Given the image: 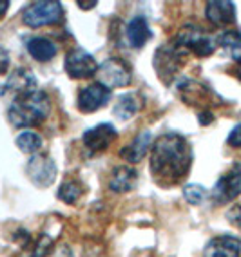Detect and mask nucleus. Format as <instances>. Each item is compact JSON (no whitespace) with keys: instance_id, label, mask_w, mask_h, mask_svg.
<instances>
[{"instance_id":"nucleus-1","label":"nucleus","mask_w":241,"mask_h":257,"mask_svg":"<svg viewBox=\"0 0 241 257\" xmlns=\"http://www.w3.org/2000/svg\"><path fill=\"white\" fill-rule=\"evenodd\" d=\"M192 149L181 134H162L151 149V172L160 183H176L189 174Z\"/></svg>"},{"instance_id":"nucleus-2","label":"nucleus","mask_w":241,"mask_h":257,"mask_svg":"<svg viewBox=\"0 0 241 257\" xmlns=\"http://www.w3.org/2000/svg\"><path fill=\"white\" fill-rule=\"evenodd\" d=\"M51 112V101L47 98L46 92L35 91L24 96L15 98L13 103L10 105V112L8 118L15 127L28 128V127H37Z\"/></svg>"},{"instance_id":"nucleus-3","label":"nucleus","mask_w":241,"mask_h":257,"mask_svg":"<svg viewBox=\"0 0 241 257\" xmlns=\"http://www.w3.org/2000/svg\"><path fill=\"white\" fill-rule=\"evenodd\" d=\"M218 46V40L209 35L207 31H203L201 28L198 26H185V28L181 29L178 33L176 40H174V47H176L180 53L183 51H190V53H194L198 56H209L214 53Z\"/></svg>"},{"instance_id":"nucleus-4","label":"nucleus","mask_w":241,"mask_h":257,"mask_svg":"<svg viewBox=\"0 0 241 257\" xmlns=\"http://www.w3.org/2000/svg\"><path fill=\"white\" fill-rule=\"evenodd\" d=\"M64 17L62 4L56 0H37L26 6L22 11V20L29 28H40V26H49V24L60 22Z\"/></svg>"},{"instance_id":"nucleus-5","label":"nucleus","mask_w":241,"mask_h":257,"mask_svg":"<svg viewBox=\"0 0 241 257\" xmlns=\"http://www.w3.org/2000/svg\"><path fill=\"white\" fill-rule=\"evenodd\" d=\"M96 78H98V83L103 85V87H107L109 91H111V89H120V87L129 85L131 69L124 60L109 58L98 67Z\"/></svg>"},{"instance_id":"nucleus-6","label":"nucleus","mask_w":241,"mask_h":257,"mask_svg":"<svg viewBox=\"0 0 241 257\" xmlns=\"http://www.w3.org/2000/svg\"><path fill=\"white\" fill-rule=\"evenodd\" d=\"M65 73L67 76L74 80H84V78H93L98 73V62L91 53L84 49H73L65 55L64 62Z\"/></svg>"},{"instance_id":"nucleus-7","label":"nucleus","mask_w":241,"mask_h":257,"mask_svg":"<svg viewBox=\"0 0 241 257\" xmlns=\"http://www.w3.org/2000/svg\"><path fill=\"white\" fill-rule=\"evenodd\" d=\"M56 172H58L56 163L47 154L31 156V160L28 161V169H26V174L31 179V183L40 188L51 187L56 179Z\"/></svg>"},{"instance_id":"nucleus-8","label":"nucleus","mask_w":241,"mask_h":257,"mask_svg":"<svg viewBox=\"0 0 241 257\" xmlns=\"http://www.w3.org/2000/svg\"><path fill=\"white\" fill-rule=\"evenodd\" d=\"M241 196V165H234L227 174L218 179L212 188V199L216 205H225Z\"/></svg>"},{"instance_id":"nucleus-9","label":"nucleus","mask_w":241,"mask_h":257,"mask_svg":"<svg viewBox=\"0 0 241 257\" xmlns=\"http://www.w3.org/2000/svg\"><path fill=\"white\" fill-rule=\"evenodd\" d=\"M118 136V131L114 128V125L111 123H98L96 127L85 131L82 140H84V145L87 147L89 152H103L109 145L112 143V140Z\"/></svg>"},{"instance_id":"nucleus-10","label":"nucleus","mask_w":241,"mask_h":257,"mask_svg":"<svg viewBox=\"0 0 241 257\" xmlns=\"http://www.w3.org/2000/svg\"><path fill=\"white\" fill-rule=\"evenodd\" d=\"M109 100H111V91L96 82L78 92V109L82 112H94L105 107Z\"/></svg>"},{"instance_id":"nucleus-11","label":"nucleus","mask_w":241,"mask_h":257,"mask_svg":"<svg viewBox=\"0 0 241 257\" xmlns=\"http://www.w3.org/2000/svg\"><path fill=\"white\" fill-rule=\"evenodd\" d=\"M11 92L13 94V100L19 96H24V94H29V92L37 91V78L35 74L28 69H15L13 74H11L8 82L4 83V87L0 89V92Z\"/></svg>"},{"instance_id":"nucleus-12","label":"nucleus","mask_w":241,"mask_h":257,"mask_svg":"<svg viewBox=\"0 0 241 257\" xmlns=\"http://www.w3.org/2000/svg\"><path fill=\"white\" fill-rule=\"evenodd\" d=\"M180 55L181 53L174 47V44H171V46H163L156 53V56H154L156 74L165 83L171 82V76L174 74V71L178 67V62H180Z\"/></svg>"},{"instance_id":"nucleus-13","label":"nucleus","mask_w":241,"mask_h":257,"mask_svg":"<svg viewBox=\"0 0 241 257\" xmlns=\"http://www.w3.org/2000/svg\"><path fill=\"white\" fill-rule=\"evenodd\" d=\"M205 253L209 257H239L241 241L234 235H219L209 241Z\"/></svg>"},{"instance_id":"nucleus-14","label":"nucleus","mask_w":241,"mask_h":257,"mask_svg":"<svg viewBox=\"0 0 241 257\" xmlns=\"http://www.w3.org/2000/svg\"><path fill=\"white\" fill-rule=\"evenodd\" d=\"M153 37V31L149 28L147 20L144 17H135L131 19L126 26V40L131 47L142 49Z\"/></svg>"},{"instance_id":"nucleus-15","label":"nucleus","mask_w":241,"mask_h":257,"mask_svg":"<svg viewBox=\"0 0 241 257\" xmlns=\"http://www.w3.org/2000/svg\"><path fill=\"white\" fill-rule=\"evenodd\" d=\"M205 15L216 26H225L236 20V6L228 0H212L205 6Z\"/></svg>"},{"instance_id":"nucleus-16","label":"nucleus","mask_w":241,"mask_h":257,"mask_svg":"<svg viewBox=\"0 0 241 257\" xmlns=\"http://www.w3.org/2000/svg\"><path fill=\"white\" fill-rule=\"evenodd\" d=\"M151 143H153V134L149 133V131H144V133L136 134L135 140L129 145L122 149L120 156L126 161H129V163H138V161L144 160V156L151 149Z\"/></svg>"},{"instance_id":"nucleus-17","label":"nucleus","mask_w":241,"mask_h":257,"mask_svg":"<svg viewBox=\"0 0 241 257\" xmlns=\"http://www.w3.org/2000/svg\"><path fill=\"white\" fill-rule=\"evenodd\" d=\"M142 98L136 94V92H127V94H122V96L116 98L114 101V109H112V114L116 116L122 121H127V119L135 118L138 114V110L142 109Z\"/></svg>"},{"instance_id":"nucleus-18","label":"nucleus","mask_w":241,"mask_h":257,"mask_svg":"<svg viewBox=\"0 0 241 257\" xmlns=\"http://www.w3.org/2000/svg\"><path fill=\"white\" fill-rule=\"evenodd\" d=\"M28 53L37 60V62H49L56 56V46L46 37H31L26 42Z\"/></svg>"},{"instance_id":"nucleus-19","label":"nucleus","mask_w":241,"mask_h":257,"mask_svg":"<svg viewBox=\"0 0 241 257\" xmlns=\"http://www.w3.org/2000/svg\"><path fill=\"white\" fill-rule=\"evenodd\" d=\"M136 179H138V172H136L135 169H131V167H118V169H114V172H112L109 187H111V190H114V192H120V194L129 192V190L135 188Z\"/></svg>"},{"instance_id":"nucleus-20","label":"nucleus","mask_w":241,"mask_h":257,"mask_svg":"<svg viewBox=\"0 0 241 257\" xmlns=\"http://www.w3.org/2000/svg\"><path fill=\"white\" fill-rule=\"evenodd\" d=\"M15 143H17V147H19L24 154H31V156H35L37 152L42 151V145H44L42 136L37 133H33V131H24V133H20L19 136H17V140H15Z\"/></svg>"},{"instance_id":"nucleus-21","label":"nucleus","mask_w":241,"mask_h":257,"mask_svg":"<svg viewBox=\"0 0 241 257\" xmlns=\"http://www.w3.org/2000/svg\"><path fill=\"white\" fill-rule=\"evenodd\" d=\"M218 44L227 51L230 58L237 64H241V33L237 31H225L219 37Z\"/></svg>"},{"instance_id":"nucleus-22","label":"nucleus","mask_w":241,"mask_h":257,"mask_svg":"<svg viewBox=\"0 0 241 257\" xmlns=\"http://www.w3.org/2000/svg\"><path fill=\"white\" fill-rule=\"evenodd\" d=\"M82 194H84V187L78 181H73V179L71 181L65 179L64 183L60 185V188H58V198L64 203H67V205H74Z\"/></svg>"},{"instance_id":"nucleus-23","label":"nucleus","mask_w":241,"mask_h":257,"mask_svg":"<svg viewBox=\"0 0 241 257\" xmlns=\"http://www.w3.org/2000/svg\"><path fill=\"white\" fill-rule=\"evenodd\" d=\"M183 198L190 205H201V203H205V199L209 198V194H207V190L201 185L189 183L183 187Z\"/></svg>"},{"instance_id":"nucleus-24","label":"nucleus","mask_w":241,"mask_h":257,"mask_svg":"<svg viewBox=\"0 0 241 257\" xmlns=\"http://www.w3.org/2000/svg\"><path fill=\"white\" fill-rule=\"evenodd\" d=\"M227 142H228V145H232V147L241 149V123L232 128L230 134H228Z\"/></svg>"},{"instance_id":"nucleus-25","label":"nucleus","mask_w":241,"mask_h":257,"mask_svg":"<svg viewBox=\"0 0 241 257\" xmlns=\"http://www.w3.org/2000/svg\"><path fill=\"white\" fill-rule=\"evenodd\" d=\"M227 219L230 223H234L236 226H241V205H236V207H232L227 214Z\"/></svg>"},{"instance_id":"nucleus-26","label":"nucleus","mask_w":241,"mask_h":257,"mask_svg":"<svg viewBox=\"0 0 241 257\" xmlns=\"http://www.w3.org/2000/svg\"><path fill=\"white\" fill-rule=\"evenodd\" d=\"M8 71H10V55L0 46V74H6Z\"/></svg>"},{"instance_id":"nucleus-27","label":"nucleus","mask_w":241,"mask_h":257,"mask_svg":"<svg viewBox=\"0 0 241 257\" xmlns=\"http://www.w3.org/2000/svg\"><path fill=\"white\" fill-rule=\"evenodd\" d=\"M51 257H73V252H71L67 246H60L55 253H53Z\"/></svg>"},{"instance_id":"nucleus-28","label":"nucleus","mask_w":241,"mask_h":257,"mask_svg":"<svg viewBox=\"0 0 241 257\" xmlns=\"http://www.w3.org/2000/svg\"><path fill=\"white\" fill-rule=\"evenodd\" d=\"M210 121H212V114H210L209 110H203V112L199 114V123L207 125V123H210Z\"/></svg>"},{"instance_id":"nucleus-29","label":"nucleus","mask_w":241,"mask_h":257,"mask_svg":"<svg viewBox=\"0 0 241 257\" xmlns=\"http://www.w3.org/2000/svg\"><path fill=\"white\" fill-rule=\"evenodd\" d=\"M8 10H10V2L8 0H0V19L8 13Z\"/></svg>"},{"instance_id":"nucleus-30","label":"nucleus","mask_w":241,"mask_h":257,"mask_svg":"<svg viewBox=\"0 0 241 257\" xmlns=\"http://www.w3.org/2000/svg\"><path fill=\"white\" fill-rule=\"evenodd\" d=\"M96 0H93V2H82V0H78V6L80 8H84V10H87V8H96Z\"/></svg>"}]
</instances>
